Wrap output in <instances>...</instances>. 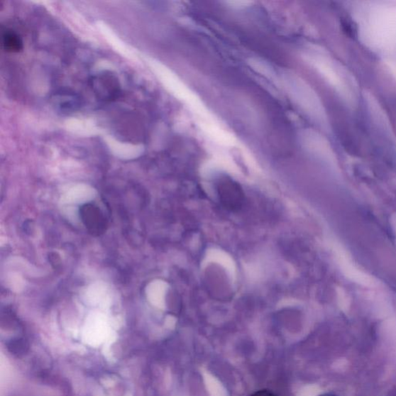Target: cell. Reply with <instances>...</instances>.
Here are the masks:
<instances>
[{
    "mask_svg": "<svg viewBox=\"0 0 396 396\" xmlns=\"http://www.w3.org/2000/svg\"><path fill=\"white\" fill-rule=\"evenodd\" d=\"M358 35L375 53L396 56V4L392 2H360L353 8Z\"/></svg>",
    "mask_w": 396,
    "mask_h": 396,
    "instance_id": "1",
    "label": "cell"
},
{
    "mask_svg": "<svg viewBox=\"0 0 396 396\" xmlns=\"http://www.w3.org/2000/svg\"><path fill=\"white\" fill-rule=\"evenodd\" d=\"M284 84L290 96L314 121L329 130L330 123L323 103L315 91L297 75L287 74L284 77Z\"/></svg>",
    "mask_w": 396,
    "mask_h": 396,
    "instance_id": "2",
    "label": "cell"
},
{
    "mask_svg": "<svg viewBox=\"0 0 396 396\" xmlns=\"http://www.w3.org/2000/svg\"><path fill=\"white\" fill-rule=\"evenodd\" d=\"M313 62L325 80L343 101L349 106H354L356 102V88L348 73L331 59L324 55H316Z\"/></svg>",
    "mask_w": 396,
    "mask_h": 396,
    "instance_id": "3",
    "label": "cell"
},
{
    "mask_svg": "<svg viewBox=\"0 0 396 396\" xmlns=\"http://www.w3.org/2000/svg\"><path fill=\"white\" fill-rule=\"evenodd\" d=\"M336 258L343 274L350 280L360 285L372 286L373 279L364 271L360 270L358 265L352 261L348 255L341 248L336 249Z\"/></svg>",
    "mask_w": 396,
    "mask_h": 396,
    "instance_id": "4",
    "label": "cell"
},
{
    "mask_svg": "<svg viewBox=\"0 0 396 396\" xmlns=\"http://www.w3.org/2000/svg\"><path fill=\"white\" fill-rule=\"evenodd\" d=\"M307 145L314 153L332 165H335L336 160L331 145L321 135L309 133L306 137Z\"/></svg>",
    "mask_w": 396,
    "mask_h": 396,
    "instance_id": "5",
    "label": "cell"
},
{
    "mask_svg": "<svg viewBox=\"0 0 396 396\" xmlns=\"http://www.w3.org/2000/svg\"><path fill=\"white\" fill-rule=\"evenodd\" d=\"M84 209L86 210L85 212H87V214H82L85 215V218L84 221H86V226H87L89 229H92V231L97 230L99 231L102 226H104V219H102L101 214L97 207L94 206H86L84 207Z\"/></svg>",
    "mask_w": 396,
    "mask_h": 396,
    "instance_id": "6",
    "label": "cell"
},
{
    "mask_svg": "<svg viewBox=\"0 0 396 396\" xmlns=\"http://www.w3.org/2000/svg\"><path fill=\"white\" fill-rule=\"evenodd\" d=\"M3 45L8 53H19L23 49V42L20 37L10 31L4 33Z\"/></svg>",
    "mask_w": 396,
    "mask_h": 396,
    "instance_id": "7",
    "label": "cell"
},
{
    "mask_svg": "<svg viewBox=\"0 0 396 396\" xmlns=\"http://www.w3.org/2000/svg\"><path fill=\"white\" fill-rule=\"evenodd\" d=\"M251 396H275L273 392L268 390H260L254 392Z\"/></svg>",
    "mask_w": 396,
    "mask_h": 396,
    "instance_id": "8",
    "label": "cell"
},
{
    "mask_svg": "<svg viewBox=\"0 0 396 396\" xmlns=\"http://www.w3.org/2000/svg\"><path fill=\"white\" fill-rule=\"evenodd\" d=\"M321 396H337V395H332V394H324V395H322Z\"/></svg>",
    "mask_w": 396,
    "mask_h": 396,
    "instance_id": "9",
    "label": "cell"
}]
</instances>
